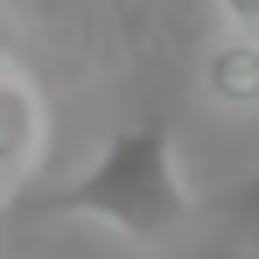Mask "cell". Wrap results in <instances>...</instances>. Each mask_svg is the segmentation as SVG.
Returning <instances> with one entry per match:
<instances>
[{
  "label": "cell",
  "mask_w": 259,
  "mask_h": 259,
  "mask_svg": "<svg viewBox=\"0 0 259 259\" xmlns=\"http://www.w3.org/2000/svg\"><path fill=\"white\" fill-rule=\"evenodd\" d=\"M42 140H49V112H42V98H35V84L14 63H0V182H14V175L35 168Z\"/></svg>",
  "instance_id": "7a4b0ae2"
},
{
  "label": "cell",
  "mask_w": 259,
  "mask_h": 259,
  "mask_svg": "<svg viewBox=\"0 0 259 259\" xmlns=\"http://www.w3.org/2000/svg\"><path fill=\"white\" fill-rule=\"evenodd\" d=\"M42 210L105 224V231L133 238V245H168L189 224V189L175 175V126L168 119H140V126L112 133L105 154L77 182H63Z\"/></svg>",
  "instance_id": "6da1fadb"
},
{
  "label": "cell",
  "mask_w": 259,
  "mask_h": 259,
  "mask_svg": "<svg viewBox=\"0 0 259 259\" xmlns=\"http://www.w3.org/2000/svg\"><path fill=\"white\" fill-rule=\"evenodd\" d=\"M203 91L224 112H259V35H224L203 63Z\"/></svg>",
  "instance_id": "3957f363"
},
{
  "label": "cell",
  "mask_w": 259,
  "mask_h": 259,
  "mask_svg": "<svg viewBox=\"0 0 259 259\" xmlns=\"http://www.w3.org/2000/svg\"><path fill=\"white\" fill-rule=\"evenodd\" d=\"M231 203H238V217H259V168L245 175V189H238V196H231Z\"/></svg>",
  "instance_id": "5b68a950"
},
{
  "label": "cell",
  "mask_w": 259,
  "mask_h": 259,
  "mask_svg": "<svg viewBox=\"0 0 259 259\" xmlns=\"http://www.w3.org/2000/svg\"><path fill=\"white\" fill-rule=\"evenodd\" d=\"M217 7H224V21L238 35H259V0H217Z\"/></svg>",
  "instance_id": "277c9868"
}]
</instances>
